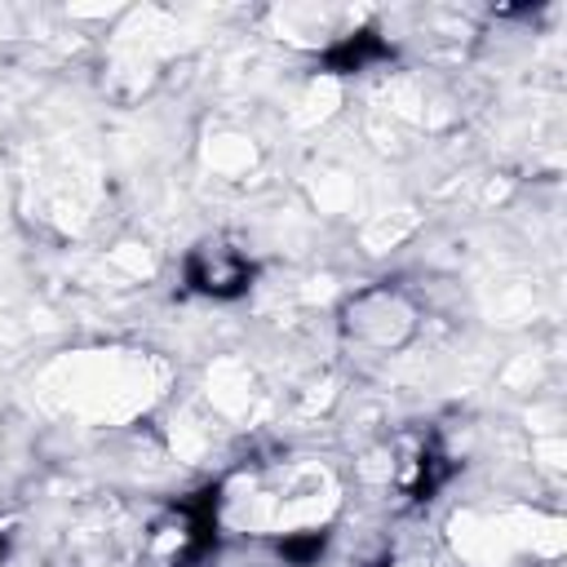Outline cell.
<instances>
[{
  "mask_svg": "<svg viewBox=\"0 0 567 567\" xmlns=\"http://www.w3.org/2000/svg\"><path fill=\"white\" fill-rule=\"evenodd\" d=\"M186 279H190V288H199L208 297H239L252 284V261L230 239H204L186 257Z\"/></svg>",
  "mask_w": 567,
  "mask_h": 567,
  "instance_id": "cell-1",
  "label": "cell"
},
{
  "mask_svg": "<svg viewBox=\"0 0 567 567\" xmlns=\"http://www.w3.org/2000/svg\"><path fill=\"white\" fill-rule=\"evenodd\" d=\"M208 549V514L199 509H173L168 518H159L151 527V558H159L164 567H186Z\"/></svg>",
  "mask_w": 567,
  "mask_h": 567,
  "instance_id": "cell-2",
  "label": "cell"
}]
</instances>
